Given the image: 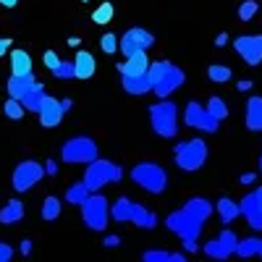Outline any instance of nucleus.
Segmentation results:
<instances>
[{
  "mask_svg": "<svg viewBox=\"0 0 262 262\" xmlns=\"http://www.w3.org/2000/svg\"><path fill=\"white\" fill-rule=\"evenodd\" d=\"M111 217H113V221H118V223L128 221V223H134V226H139V228H144V231H149V228L158 226V215L149 212L147 207H142L139 202H131L128 196H118V200L113 202Z\"/></svg>",
  "mask_w": 262,
  "mask_h": 262,
  "instance_id": "nucleus-1",
  "label": "nucleus"
},
{
  "mask_svg": "<svg viewBox=\"0 0 262 262\" xmlns=\"http://www.w3.org/2000/svg\"><path fill=\"white\" fill-rule=\"evenodd\" d=\"M123 179V168L111 163V160H100L95 158L92 163H86V170H84V186L90 191H100L102 186L107 184H118Z\"/></svg>",
  "mask_w": 262,
  "mask_h": 262,
  "instance_id": "nucleus-2",
  "label": "nucleus"
},
{
  "mask_svg": "<svg viewBox=\"0 0 262 262\" xmlns=\"http://www.w3.org/2000/svg\"><path fill=\"white\" fill-rule=\"evenodd\" d=\"M149 123L152 131L163 139H173L179 134V107L170 100H160L149 107Z\"/></svg>",
  "mask_w": 262,
  "mask_h": 262,
  "instance_id": "nucleus-3",
  "label": "nucleus"
},
{
  "mask_svg": "<svg viewBox=\"0 0 262 262\" xmlns=\"http://www.w3.org/2000/svg\"><path fill=\"white\" fill-rule=\"evenodd\" d=\"M81 207V217H84V226L90 231H105L107 226V217H111V202L107 196L100 191H90V196L79 205Z\"/></svg>",
  "mask_w": 262,
  "mask_h": 262,
  "instance_id": "nucleus-4",
  "label": "nucleus"
},
{
  "mask_svg": "<svg viewBox=\"0 0 262 262\" xmlns=\"http://www.w3.org/2000/svg\"><path fill=\"white\" fill-rule=\"evenodd\" d=\"M97 158V142L92 137H71L60 147V160L69 165H86Z\"/></svg>",
  "mask_w": 262,
  "mask_h": 262,
  "instance_id": "nucleus-5",
  "label": "nucleus"
},
{
  "mask_svg": "<svg viewBox=\"0 0 262 262\" xmlns=\"http://www.w3.org/2000/svg\"><path fill=\"white\" fill-rule=\"evenodd\" d=\"M176 165L186 173H194L200 170L205 163H207V155H210V147L205 139H189V142H181L176 144Z\"/></svg>",
  "mask_w": 262,
  "mask_h": 262,
  "instance_id": "nucleus-6",
  "label": "nucleus"
},
{
  "mask_svg": "<svg viewBox=\"0 0 262 262\" xmlns=\"http://www.w3.org/2000/svg\"><path fill=\"white\" fill-rule=\"evenodd\" d=\"M131 179L149 194H163L168 189V173L158 163H137L131 168Z\"/></svg>",
  "mask_w": 262,
  "mask_h": 262,
  "instance_id": "nucleus-7",
  "label": "nucleus"
},
{
  "mask_svg": "<svg viewBox=\"0 0 262 262\" xmlns=\"http://www.w3.org/2000/svg\"><path fill=\"white\" fill-rule=\"evenodd\" d=\"M42 179H45V168H42V163L37 160H21L13 170V176H11V184L18 194H24L29 189H34Z\"/></svg>",
  "mask_w": 262,
  "mask_h": 262,
  "instance_id": "nucleus-8",
  "label": "nucleus"
},
{
  "mask_svg": "<svg viewBox=\"0 0 262 262\" xmlns=\"http://www.w3.org/2000/svg\"><path fill=\"white\" fill-rule=\"evenodd\" d=\"M165 226H168V231L170 233H176L179 238H200V233H202V221L200 217H194V215H189L184 207L181 210H176V212H170L168 217H165Z\"/></svg>",
  "mask_w": 262,
  "mask_h": 262,
  "instance_id": "nucleus-9",
  "label": "nucleus"
},
{
  "mask_svg": "<svg viewBox=\"0 0 262 262\" xmlns=\"http://www.w3.org/2000/svg\"><path fill=\"white\" fill-rule=\"evenodd\" d=\"M152 45H155V37H152L147 29L142 27H131L123 32V37H118V50L128 58V55H134V53H147Z\"/></svg>",
  "mask_w": 262,
  "mask_h": 262,
  "instance_id": "nucleus-10",
  "label": "nucleus"
},
{
  "mask_svg": "<svg viewBox=\"0 0 262 262\" xmlns=\"http://www.w3.org/2000/svg\"><path fill=\"white\" fill-rule=\"evenodd\" d=\"M184 121H186V126H191V128H200V131H207V134H215V131L221 128V121H215V118L207 113V107H205V105H200L196 100L186 102Z\"/></svg>",
  "mask_w": 262,
  "mask_h": 262,
  "instance_id": "nucleus-11",
  "label": "nucleus"
},
{
  "mask_svg": "<svg viewBox=\"0 0 262 262\" xmlns=\"http://www.w3.org/2000/svg\"><path fill=\"white\" fill-rule=\"evenodd\" d=\"M236 233L231 231V228H226V231H221V236H215V238H210V242L202 247V252L210 257V259H228L231 254H233V249H236Z\"/></svg>",
  "mask_w": 262,
  "mask_h": 262,
  "instance_id": "nucleus-12",
  "label": "nucleus"
},
{
  "mask_svg": "<svg viewBox=\"0 0 262 262\" xmlns=\"http://www.w3.org/2000/svg\"><path fill=\"white\" fill-rule=\"evenodd\" d=\"M236 53L244 58L247 66H259L262 63V34H242L233 39Z\"/></svg>",
  "mask_w": 262,
  "mask_h": 262,
  "instance_id": "nucleus-13",
  "label": "nucleus"
},
{
  "mask_svg": "<svg viewBox=\"0 0 262 262\" xmlns=\"http://www.w3.org/2000/svg\"><path fill=\"white\" fill-rule=\"evenodd\" d=\"M184 81H186V74H184V69H179V66H168L165 69V74L160 76V81L152 86V92H155L160 100H165L170 92H176L179 86H184Z\"/></svg>",
  "mask_w": 262,
  "mask_h": 262,
  "instance_id": "nucleus-14",
  "label": "nucleus"
},
{
  "mask_svg": "<svg viewBox=\"0 0 262 262\" xmlns=\"http://www.w3.org/2000/svg\"><path fill=\"white\" fill-rule=\"evenodd\" d=\"M37 116H39V123L45 126V128H55V126H60V121H63V107H60V100H55V97L45 95V100H42Z\"/></svg>",
  "mask_w": 262,
  "mask_h": 262,
  "instance_id": "nucleus-15",
  "label": "nucleus"
},
{
  "mask_svg": "<svg viewBox=\"0 0 262 262\" xmlns=\"http://www.w3.org/2000/svg\"><path fill=\"white\" fill-rule=\"evenodd\" d=\"M236 205H238V215H244V217H247L249 228H252V231H262V210H259V205H257L254 191L247 194L244 200H242V202H236Z\"/></svg>",
  "mask_w": 262,
  "mask_h": 262,
  "instance_id": "nucleus-16",
  "label": "nucleus"
},
{
  "mask_svg": "<svg viewBox=\"0 0 262 262\" xmlns=\"http://www.w3.org/2000/svg\"><path fill=\"white\" fill-rule=\"evenodd\" d=\"M95 71H97L95 55L90 50H76V55H74V74H76V79H81V81L84 79H92Z\"/></svg>",
  "mask_w": 262,
  "mask_h": 262,
  "instance_id": "nucleus-17",
  "label": "nucleus"
},
{
  "mask_svg": "<svg viewBox=\"0 0 262 262\" xmlns=\"http://www.w3.org/2000/svg\"><path fill=\"white\" fill-rule=\"evenodd\" d=\"M34 84H37L34 71H32V74H11V79H8V97L21 100Z\"/></svg>",
  "mask_w": 262,
  "mask_h": 262,
  "instance_id": "nucleus-18",
  "label": "nucleus"
},
{
  "mask_svg": "<svg viewBox=\"0 0 262 262\" xmlns=\"http://www.w3.org/2000/svg\"><path fill=\"white\" fill-rule=\"evenodd\" d=\"M121 84H123V90L128 95H147V92H152V81H149L147 71L144 74H123Z\"/></svg>",
  "mask_w": 262,
  "mask_h": 262,
  "instance_id": "nucleus-19",
  "label": "nucleus"
},
{
  "mask_svg": "<svg viewBox=\"0 0 262 262\" xmlns=\"http://www.w3.org/2000/svg\"><path fill=\"white\" fill-rule=\"evenodd\" d=\"M24 221V202L21 200H8L0 210V223L3 226H16Z\"/></svg>",
  "mask_w": 262,
  "mask_h": 262,
  "instance_id": "nucleus-20",
  "label": "nucleus"
},
{
  "mask_svg": "<svg viewBox=\"0 0 262 262\" xmlns=\"http://www.w3.org/2000/svg\"><path fill=\"white\" fill-rule=\"evenodd\" d=\"M147 66H149V58H147V53L142 50V53L128 55L123 63H118V74H121V76H123V74H144Z\"/></svg>",
  "mask_w": 262,
  "mask_h": 262,
  "instance_id": "nucleus-21",
  "label": "nucleus"
},
{
  "mask_svg": "<svg viewBox=\"0 0 262 262\" xmlns=\"http://www.w3.org/2000/svg\"><path fill=\"white\" fill-rule=\"evenodd\" d=\"M184 210L189 212V215H194V217H200V221L205 223L207 217L212 215V210H215V205L210 202V200H205V196H191V200H186V205H184Z\"/></svg>",
  "mask_w": 262,
  "mask_h": 262,
  "instance_id": "nucleus-22",
  "label": "nucleus"
},
{
  "mask_svg": "<svg viewBox=\"0 0 262 262\" xmlns=\"http://www.w3.org/2000/svg\"><path fill=\"white\" fill-rule=\"evenodd\" d=\"M247 128L249 131H262V97L259 95L247 100Z\"/></svg>",
  "mask_w": 262,
  "mask_h": 262,
  "instance_id": "nucleus-23",
  "label": "nucleus"
},
{
  "mask_svg": "<svg viewBox=\"0 0 262 262\" xmlns=\"http://www.w3.org/2000/svg\"><path fill=\"white\" fill-rule=\"evenodd\" d=\"M45 95H48V92H45V86H42V84L37 81V84H34L32 90H29L24 97H21L18 102L24 105V111H29V113H37V111H39V105H42V100H45Z\"/></svg>",
  "mask_w": 262,
  "mask_h": 262,
  "instance_id": "nucleus-24",
  "label": "nucleus"
},
{
  "mask_svg": "<svg viewBox=\"0 0 262 262\" xmlns=\"http://www.w3.org/2000/svg\"><path fill=\"white\" fill-rule=\"evenodd\" d=\"M215 210H217V215H221V223L223 226H231L236 217H238V205L231 200V196H221L217 205H215Z\"/></svg>",
  "mask_w": 262,
  "mask_h": 262,
  "instance_id": "nucleus-25",
  "label": "nucleus"
},
{
  "mask_svg": "<svg viewBox=\"0 0 262 262\" xmlns=\"http://www.w3.org/2000/svg\"><path fill=\"white\" fill-rule=\"evenodd\" d=\"M11 74H32V55L27 50H11Z\"/></svg>",
  "mask_w": 262,
  "mask_h": 262,
  "instance_id": "nucleus-26",
  "label": "nucleus"
},
{
  "mask_svg": "<svg viewBox=\"0 0 262 262\" xmlns=\"http://www.w3.org/2000/svg\"><path fill=\"white\" fill-rule=\"evenodd\" d=\"M142 259H144V262H184L186 254H181V252H168V249H147V252L142 254Z\"/></svg>",
  "mask_w": 262,
  "mask_h": 262,
  "instance_id": "nucleus-27",
  "label": "nucleus"
},
{
  "mask_svg": "<svg viewBox=\"0 0 262 262\" xmlns=\"http://www.w3.org/2000/svg\"><path fill=\"white\" fill-rule=\"evenodd\" d=\"M60 210H63V202L58 196H45V202H42V221H58L60 217Z\"/></svg>",
  "mask_w": 262,
  "mask_h": 262,
  "instance_id": "nucleus-28",
  "label": "nucleus"
},
{
  "mask_svg": "<svg viewBox=\"0 0 262 262\" xmlns=\"http://www.w3.org/2000/svg\"><path fill=\"white\" fill-rule=\"evenodd\" d=\"M207 113L215 118V121H226L228 118V105H226V100L223 97H217V95H212L210 100H207Z\"/></svg>",
  "mask_w": 262,
  "mask_h": 262,
  "instance_id": "nucleus-29",
  "label": "nucleus"
},
{
  "mask_svg": "<svg viewBox=\"0 0 262 262\" xmlns=\"http://www.w3.org/2000/svg\"><path fill=\"white\" fill-rule=\"evenodd\" d=\"M257 247H259V238H257V236H249V238H242V242H236L233 254H238L242 259H247V257H254V254H257Z\"/></svg>",
  "mask_w": 262,
  "mask_h": 262,
  "instance_id": "nucleus-30",
  "label": "nucleus"
},
{
  "mask_svg": "<svg viewBox=\"0 0 262 262\" xmlns=\"http://www.w3.org/2000/svg\"><path fill=\"white\" fill-rule=\"evenodd\" d=\"M86 196H90V189L84 186V181H79V184L69 186V191H66V202L69 205H81Z\"/></svg>",
  "mask_w": 262,
  "mask_h": 262,
  "instance_id": "nucleus-31",
  "label": "nucleus"
},
{
  "mask_svg": "<svg viewBox=\"0 0 262 262\" xmlns=\"http://www.w3.org/2000/svg\"><path fill=\"white\" fill-rule=\"evenodd\" d=\"M113 16H116V8H113V3H111V0H105L102 6H97V8H95V13H92V21H95V24H107V21H111Z\"/></svg>",
  "mask_w": 262,
  "mask_h": 262,
  "instance_id": "nucleus-32",
  "label": "nucleus"
},
{
  "mask_svg": "<svg viewBox=\"0 0 262 262\" xmlns=\"http://www.w3.org/2000/svg\"><path fill=\"white\" fill-rule=\"evenodd\" d=\"M207 76H210V81H215V84H226L231 76H233V71L228 69V66H210L207 69Z\"/></svg>",
  "mask_w": 262,
  "mask_h": 262,
  "instance_id": "nucleus-33",
  "label": "nucleus"
},
{
  "mask_svg": "<svg viewBox=\"0 0 262 262\" xmlns=\"http://www.w3.org/2000/svg\"><path fill=\"white\" fill-rule=\"evenodd\" d=\"M3 113L11 118V121H21V118H24V105H21L18 100H13V97H8L6 100V105H3Z\"/></svg>",
  "mask_w": 262,
  "mask_h": 262,
  "instance_id": "nucleus-34",
  "label": "nucleus"
},
{
  "mask_svg": "<svg viewBox=\"0 0 262 262\" xmlns=\"http://www.w3.org/2000/svg\"><path fill=\"white\" fill-rule=\"evenodd\" d=\"M53 76H55V79H60V81L76 79V74H74V60H60V63H58V69L53 71Z\"/></svg>",
  "mask_w": 262,
  "mask_h": 262,
  "instance_id": "nucleus-35",
  "label": "nucleus"
},
{
  "mask_svg": "<svg viewBox=\"0 0 262 262\" xmlns=\"http://www.w3.org/2000/svg\"><path fill=\"white\" fill-rule=\"evenodd\" d=\"M100 50H102V53H107V55H113V53L118 50V37H116L113 32L102 34V37H100Z\"/></svg>",
  "mask_w": 262,
  "mask_h": 262,
  "instance_id": "nucleus-36",
  "label": "nucleus"
},
{
  "mask_svg": "<svg viewBox=\"0 0 262 262\" xmlns=\"http://www.w3.org/2000/svg\"><path fill=\"white\" fill-rule=\"evenodd\" d=\"M257 13V0H244L242 6H238V18L242 21H252Z\"/></svg>",
  "mask_w": 262,
  "mask_h": 262,
  "instance_id": "nucleus-37",
  "label": "nucleus"
},
{
  "mask_svg": "<svg viewBox=\"0 0 262 262\" xmlns=\"http://www.w3.org/2000/svg\"><path fill=\"white\" fill-rule=\"evenodd\" d=\"M42 60H45V66H48L50 71H55V69H58V63H60V58H58V53H55V50H45Z\"/></svg>",
  "mask_w": 262,
  "mask_h": 262,
  "instance_id": "nucleus-38",
  "label": "nucleus"
},
{
  "mask_svg": "<svg viewBox=\"0 0 262 262\" xmlns=\"http://www.w3.org/2000/svg\"><path fill=\"white\" fill-rule=\"evenodd\" d=\"M11 259H13V249L6 242H0V262H11Z\"/></svg>",
  "mask_w": 262,
  "mask_h": 262,
  "instance_id": "nucleus-39",
  "label": "nucleus"
},
{
  "mask_svg": "<svg viewBox=\"0 0 262 262\" xmlns=\"http://www.w3.org/2000/svg\"><path fill=\"white\" fill-rule=\"evenodd\" d=\"M181 242H184V252H186V254H194L196 249H200V244H196V238H181Z\"/></svg>",
  "mask_w": 262,
  "mask_h": 262,
  "instance_id": "nucleus-40",
  "label": "nucleus"
},
{
  "mask_svg": "<svg viewBox=\"0 0 262 262\" xmlns=\"http://www.w3.org/2000/svg\"><path fill=\"white\" fill-rule=\"evenodd\" d=\"M102 247H107V249H116V247H121V238L118 236H105V242H102Z\"/></svg>",
  "mask_w": 262,
  "mask_h": 262,
  "instance_id": "nucleus-41",
  "label": "nucleus"
},
{
  "mask_svg": "<svg viewBox=\"0 0 262 262\" xmlns=\"http://www.w3.org/2000/svg\"><path fill=\"white\" fill-rule=\"evenodd\" d=\"M254 181H257V173H242V176H238V184H244V186H249Z\"/></svg>",
  "mask_w": 262,
  "mask_h": 262,
  "instance_id": "nucleus-42",
  "label": "nucleus"
},
{
  "mask_svg": "<svg viewBox=\"0 0 262 262\" xmlns=\"http://www.w3.org/2000/svg\"><path fill=\"white\" fill-rule=\"evenodd\" d=\"M252 86H254V81H252V79H242V81L236 84V90H238V92H249Z\"/></svg>",
  "mask_w": 262,
  "mask_h": 262,
  "instance_id": "nucleus-43",
  "label": "nucleus"
},
{
  "mask_svg": "<svg viewBox=\"0 0 262 262\" xmlns=\"http://www.w3.org/2000/svg\"><path fill=\"white\" fill-rule=\"evenodd\" d=\"M42 168H45V176H55V173H58V163L55 160H48Z\"/></svg>",
  "mask_w": 262,
  "mask_h": 262,
  "instance_id": "nucleus-44",
  "label": "nucleus"
},
{
  "mask_svg": "<svg viewBox=\"0 0 262 262\" xmlns=\"http://www.w3.org/2000/svg\"><path fill=\"white\" fill-rule=\"evenodd\" d=\"M11 50V37H0V58Z\"/></svg>",
  "mask_w": 262,
  "mask_h": 262,
  "instance_id": "nucleus-45",
  "label": "nucleus"
},
{
  "mask_svg": "<svg viewBox=\"0 0 262 262\" xmlns=\"http://www.w3.org/2000/svg\"><path fill=\"white\" fill-rule=\"evenodd\" d=\"M18 247H21V254H24V257H29V254H32V247H34V244L29 242V238H24V242H21Z\"/></svg>",
  "mask_w": 262,
  "mask_h": 262,
  "instance_id": "nucleus-46",
  "label": "nucleus"
},
{
  "mask_svg": "<svg viewBox=\"0 0 262 262\" xmlns=\"http://www.w3.org/2000/svg\"><path fill=\"white\" fill-rule=\"evenodd\" d=\"M226 42H228V34H223V32H221V34L215 37V45H217V48H223Z\"/></svg>",
  "mask_w": 262,
  "mask_h": 262,
  "instance_id": "nucleus-47",
  "label": "nucleus"
},
{
  "mask_svg": "<svg viewBox=\"0 0 262 262\" xmlns=\"http://www.w3.org/2000/svg\"><path fill=\"white\" fill-rule=\"evenodd\" d=\"M60 107H63V113H66V111H71V107H74V100L63 97V100H60Z\"/></svg>",
  "mask_w": 262,
  "mask_h": 262,
  "instance_id": "nucleus-48",
  "label": "nucleus"
},
{
  "mask_svg": "<svg viewBox=\"0 0 262 262\" xmlns=\"http://www.w3.org/2000/svg\"><path fill=\"white\" fill-rule=\"evenodd\" d=\"M66 42H69V48H79V45H81V39H79V37H69Z\"/></svg>",
  "mask_w": 262,
  "mask_h": 262,
  "instance_id": "nucleus-49",
  "label": "nucleus"
},
{
  "mask_svg": "<svg viewBox=\"0 0 262 262\" xmlns=\"http://www.w3.org/2000/svg\"><path fill=\"white\" fill-rule=\"evenodd\" d=\"M0 6H6V8H13V6H18V0H0Z\"/></svg>",
  "mask_w": 262,
  "mask_h": 262,
  "instance_id": "nucleus-50",
  "label": "nucleus"
},
{
  "mask_svg": "<svg viewBox=\"0 0 262 262\" xmlns=\"http://www.w3.org/2000/svg\"><path fill=\"white\" fill-rule=\"evenodd\" d=\"M254 196H257V205H259V210H262V186L254 191Z\"/></svg>",
  "mask_w": 262,
  "mask_h": 262,
  "instance_id": "nucleus-51",
  "label": "nucleus"
},
{
  "mask_svg": "<svg viewBox=\"0 0 262 262\" xmlns=\"http://www.w3.org/2000/svg\"><path fill=\"white\" fill-rule=\"evenodd\" d=\"M257 257H262V238H259V247H257Z\"/></svg>",
  "mask_w": 262,
  "mask_h": 262,
  "instance_id": "nucleus-52",
  "label": "nucleus"
},
{
  "mask_svg": "<svg viewBox=\"0 0 262 262\" xmlns=\"http://www.w3.org/2000/svg\"><path fill=\"white\" fill-rule=\"evenodd\" d=\"M259 173H262V155H259Z\"/></svg>",
  "mask_w": 262,
  "mask_h": 262,
  "instance_id": "nucleus-53",
  "label": "nucleus"
},
{
  "mask_svg": "<svg viewBox=\"0 0 262 262\" xmlns=\"http://www.w3.org/2000/svg\"><path fill=\"white\" fill-rule=\"evenodd\" d=\"M81 3H86V0H81Z\"/></svg>",
  "mask_w": 262,
  "mask_h": 262,
  "instance_id": "nucleus-54",
  "label": "nucleus"
}]
</instances>
